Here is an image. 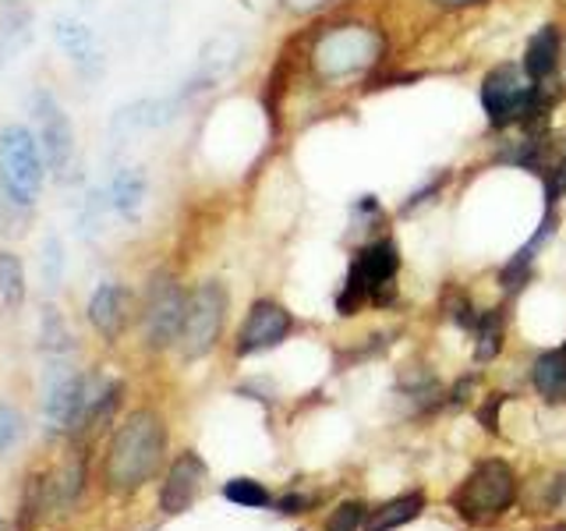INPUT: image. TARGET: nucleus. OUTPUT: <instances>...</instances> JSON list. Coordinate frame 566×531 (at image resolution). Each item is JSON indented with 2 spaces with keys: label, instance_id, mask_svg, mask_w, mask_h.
<instances>
[{
  "label": "nucleus",
  "instance_id": "f257e3e1",
  "mask_svg": "<svg viewBox=\"0 0 566 531\" xmlns=\"http://www.w3.org/2000/svg\"><path fill=\"white\" fill-rule=\"evenodd\" d=\"M164 447H167V433L159 415L153 412L128 415L111 442V457H106V478H111V486L120 492L146 486L156 475V468L164 465Z\"/></svg>",
  "mask_w": 566,
  "mask_h": 531
},
{
  "label": "nucleus",
  "instance_id": "f03ea898",
  "mask_svg": "<svg viewBox=\"0 0 566 531\" xmlns=\"http://www.w3.org/2000/svg\"><path fill=\"white\" fill-rule=\"evenodd\" d=\"M553 100L545 96V85H535L524 67L500 64L482 79V111L492 128H510V124H531L538 121Z\"/></svg>",
  "mask_w": 566,
  "mask_h": 531
},
{
  "label": "nucleus",
  "instance_id": "7ed1b4c3",
  "mask_svg": "<svg viewBox=\"0 0 566 531\" xmlns=\"http://www.w3.org/2000/svg\"><path fill=\"white\" fill-rule=\"evenodd\" d=\"M400 270V256H397V244L382 238V241H368L358 256H354L347 280H344V291L336 298V312L340 315H358L361 305L368 301H382L394 298V277Z\"/></svg>",
  "mask_w": 566,
  "mask_h": 531
},
{
  "label": "nucleus",
  "instance_id": "20e7f679",
  "mask_svg": "<svg viewBox=\"0 0 566 531\" xmlns=\"http://www.w3.org/2000/svg\"><path fill=\"white\" fill-rule=\"evenodd\" d=\"M43 170H46V156L43 146L35 142V135L22 124H11V128L0 132V185L8 188V195L22 206H35L43 191Z\"/></svg>",
  "mask_w": 566,
  "mask_h": 531
},
{
  "label": "nucleus",
  "instance_id": "39448f33",
  "mask_svg": "<svg viewBox=\"0 0 566 531\" xmlns=\"http://www.w3.org/2000/svg\"><path fill=\"white\" fill-rule=\"evenodd\" d=\"M513 492H517L513 471L503 460H485V465H478L468 475V482L453 492V507L457 513H464L468 521H485L513 503Z\"/></svg>",
  "mask_w": 566,
  "mask_h": 531
},
{
  "label": "nucleus",
  "instance_id": "423d86ee",
  "mask_svg": "<svg viewBox=\"0 0 566 531\" xmlns=\"http://www.w3.org/2000/svg\"><path fill=\"white\" fill-rule=\"evenodd\" d=\"M227 319V291L223 283L209 280L199 291L188 294V312H185V326L177 344H181L185 358H206V354L217 347L220 330Z\"/></svg>",
  "mask_w": 566,
  "mask_h": 531
},
{
  "label": "nucleus",
  "instance_id": "0eeeda50",
  "mask_svg": "<svg viewBox=\"0 0 566 531\" xmlns=\"http://www.w3.org/2000/svg\"><path fill=\"white\" fill-rule=\"evenodd\" d=\"M379 53V40L368 25H336L315 46V67L326 79H347L365 71Z\"/></svg>",
  "mask_w": 566,
  "mask_h": 531
},
{
  "label": "nucleus",
  "instance_id": "6e6552de",
  "mask_svg": "<svg viewBox=\"0 0 566 531\" xmlns=\"http://www.w3.org/2000/svg\"><path fill=\"white\" fill-rule=\"evenodd\" d=\"M188 298L177 288V280L170 273H156L149 291H146V309H142V330H146L149 347H170L185 326Z\"/></svg>",
  "mask_w": 566,
  "mask_h": 531
},
{
  "label": "nucleus",
  "instance_id": "1a4fd4ad",
  "mask_svg": "<svg viewBox=\"0 0 566 531\" xmlns=\"http://www.w3.org/2000/svg\"><path fill=\"white\" fill-rule=\"evenodd\" d=\"M35 117H40V138H43L40 146L46 156V167L57 174L61 181H71V177H75V159H78L71 117L64 114V106H57L46 93L35 96Z\"/></svg>",
  "mask_w": 566,
  "mask_h": 531
},
{
  "label": "nucleus",
  "instance_id": "9d476101",
  "mask_svg": "<svg viewBox=\"0 0 566 531\" xmlns=\"http://www.w3.org/2000/svg\"><path fill=\"white\" fill-rule=\"evenodd\" d=\"M96 397H99V389L93 379L78 376V372H67V376H61L46 394V425L50 429H61V433L82 429L88 418V407H93Z\"/></svg>",
  "mask_w": 566,
  "mask_h": 531
},
{
  "label": "nucleus",
  "instance_id": "9b49d317",
  "mask_svg": "<svg viewBox=\"0 0 566 531\" xmlns=\"http://www.w3.org/2000/svg\"><path fill=\"white\" fill-rule=\"evenodd\" d=\"M291 333V312L276 305V301H255L248 312L244 326L238 333V354H259L283 344V336Z\"/></svg>",
  "mask_w": 566,
  "mask_h": 531
},
{
  "label": "nucleus",
  "instance_id": "f8f14e48",
  "mask_svg": "<svg viewBox=\"0 0 566 531\" xmlns=\"http://www.w3.org/2000/svg\"><path fill=\"white\" fill-rule=\"evenodd\" d=\"M206 460L199 454H181L170 465V475H167V482L164 489H159V510L170 513V518H177V513H185L191 510V503L199 500V492H202V482H206Z\"/></svg>",
  "mask_w": 566,
  "mask_h": 531
},
{
  "label": "nucleus",
  "instance_id": "ddd939ff",
  "mask_svg": "<svg viewBox=\"0 0 566 531\" xmlns=\"http://www.w3.org/2000/svg\"><path fill=\"white\" fill-rule=\"evenodd\" d=\"M563 64V40H559V29L556 25H542L535 35L527 40L524 46V75L535 82V85H548L556 79V71Z\"/></svg>",
  "mask_w": 566,
  "mask_h": 531
},
{
  "label": "nucleus",
  "instance_id": "4468645a",
  "mask_svg": "<svg viewBox=\"0 0 566 531\" xmlns=\"http://www.w3.org/2000/svg\"><path fill=\"white\" fill-rule=\"evenodd\" d=\"M53 40H57V46L82 71H88V75H96V71L103 67V53H99V43H96V32L88 29L85 22H78V18H57V22H53Z\"/></svg>",
  "mask_w": 566,
  "mask_h": 531
},
{
  "label": "nucleus",
  "instance_id": "2eb2a0df",
  "mask_svg": "<svg viewBox=\"0 0 566 531\" xmlns=\"http://www.w3.org/2000/svg\"><path fill=\"white\" fill-rule=\"evenodd\" d=\"M88 319L93 326L106 336V341H117L124 330V319H128V294H124L120 283L103 280L96 294L88 298Z\"/></svg>",
  "mask_w": 566,
  "mask_h": 531
},
{
  "label": "nucleus",
  "instance_id": "dca6fc26",
  "mask_svg": "<svg viewBox=\"0 0 566 531\" xmlns=\"http://www.w3.org/2000/svg\"><path fill=\"white\" fill-rule=\"evenodd\" d=\"M149 195V177L142 167H120L111 185H106V206L114 212H120L124 220H138L142 206H146Z\"/></svg>",
  "mask_w": 566,
  "mask_h": 531
},
{
  "label": "nucleus",
  "instance_id": "f3484780",
  "mask_svg": "<svg viewBox=\"0 0 566 531\" xmlns=\"http://www.w3.org/2000/svg\"><path fill=\"white\" fill-rule=\"evenodd\" d=\"M167 121H174V103L170 100H142L132 106H120L111 121L114 135H138L149 128H164Z\"/></svg>",
  "mask_w": 566,
  "mask_h": 531
},
{
  "label": "nucleus",
  "instance_id": "a211bd4d",
  "mask_svg": "<svg viewBox=\"0 0 566 531\" xmlns=\"http://www.w3.org/2000/svg\"><path fill=\"white\" fill-rule=\"evenodd\" d=\"M531 383H535L538 397L545 404H566V358H563V351L538 354L535 368H531Z\"/></svg>",
  "mask_w": 566,
  "mask_h": 531
},
{
  "label": "nucleus",
  "instance_id": "6ab92c4d",
  "mask_svg": "<svg viewBox=\"0 0 566 531\" xmlns=\"http://www.w3.org/2000/svg\"><path fill=\"white\" fill-rule=\"evenodd\" d=\"M421 507H424L421 492H403V496H397V500H389V503L371 510L365 518V528L368 531H394V528H400L407 521H415L421 513Z\"/></svg>",
  "mask_w": 566,
  "mask_h": 531
},
{
  "label": "nucleus",
  "instance_id": "aec40b11",
  "mask_svg": "<svg viewBox=\"0 0 566 531\" xmlns=\"http://www.w3.org/2000/svg\"><path fill=\"white\" fill-rule=\"evenodd\" d=\"M29 43H32V14L29 11H8L0 18V64L14 61Z\"/></svg>",
  "mask_w": 566,
  "mask_h": 531
},
{
  "label": "nucleus",
  "instance_id": "412c9836",
  "mask_svg": "<svg viewBox=\"0 0 566 531\" xmlns=\"http://www.w3.org/2000/svg\"><path fill=\"white\" fill-rule=\"evenodd\" d=\"M238 53H241V43L234 40V35H220V40H212L202 50V82H206V88L238 64Z\"/></svg>",
  "mask_w": 566,
  "mask_h": 531
},
{
  "label": "nucleus",
  "instance_id": "4be33fe9",
  "mask_svg": "<svg viewBox=\"0 0 566 531\" xmlns=\"http://www.w3.org/2000/svg\"><path fill=\"white\" fill-rule=\"evenodd\" d=\"M474 358L492 362L503 351V315L500 312H482L474 323Z\"/></svg>",
  "mask_w": 566,
  "mask_h": 531
},
{
  "label": "nucleus",
  "instance_id": "5701e85b",
  "mask_svg": "<svg viewBox=\"0 0 566 531\" xmlns=\"http://www.w3.org/2000/svg\"><path fill=\"white\" fill-rule=\"evenodd\" d=\"M0 298L8 309H22L25 301V270L11 252H0Z\"/></svg>",
  "mask_w": 566,
  "mask_h": 531
},
{
  "label": "nucleus",
  "instance_id": "b1692460",
  "mask_svg": "<svg viewBox=\"0 0 566 531\" xmlns=\"http://www.w3.org/2000/svg\"><path fill=\"white\" fill-rule=\"evenodd\" d=\"M542 185H545V209H556L566 195V149L548 156L542 167Z\"/></svg>",
  "mask_w": 566,
  "mask_h": 531
},
{
  "label": "nucleus",
  "instance_id": "393cba45",
  "mask_svg": "<svg viewBox=\"0 0 566 531\" xmlns=\"http://www.w3.org/2000/svg\"><path fill=\"white\" fill-rule=\"evenodd\" d=\"M223 496L230 503H241V507H265L270 503V492H265V486L255 482V478H230V482L223 486Z\"/></svg>",
  "mask_w": 566,
  "mask_h": 531
},
{
  "label": "nucleus",
  "instance_id": "a878e982",
  "mask_svg": "<svg viewBox=\"0 0 566 531\" xmlns=\"http://www.w3.org/2000/svg\"><path fill=\"white\" fill-rule=\"evenodd\" d=\"M29 212H32L29 206L14 202L11 195H8V188L0 185V230H4V235H22Z\"/></svg>",
  "mask_w": 566,
  "mask_h": 531
},
{
  "label": "nucleus",
  "instance_id": "bb28decb",
  "mask_svg": "<svg viewBox=\"0 0 566 531\" xmlns=\"http://www.w3.org/2000/svg\"><path fill=\"white\" fill-rule=\"evenodd\" d=\"M61 270H64V244H61V238H46V244H43V280H46V288H57Z\"/></svg>",
  "mask_w": 566,
  "mask_h": 531
},
{
  "label": "nucleus",
  "instance_id": "cd10ccee",
  "mask_svg": "<svg viewBox=\"0 0 566 531\" xmlns=\"http://www.w3.org/2000/svg\"><path fill=\"white\" fill-rule=\"evenodd\" d=\"M361 521H365L361 503H340V507H336L333 518H329L326 531H358Z\"/></svg>",
  "mask_w": 566,
  "mask_h": 531
},
{
  "label": "nucleus",
  "instance_id": "c85d7f7f",
  "mask_svg": "<svg viewBox=\"0 0 566 531\" xmlns=\"http://www.w3.org/2000/svg\"><path fill=\"white\" fill-rule=\"evenodd\" d=\"M18 436H22V415H18L14 407L0 404V454L11 450Z\"/></svg>",
  "mask_w": 566,
  "mask_h": 531
},
{
  "label": "nucleus",
  "instance_id": "c756f323",
  "mask_svg": "<svg viewBox=\"0 0 566 531\" xmlns=\"http://www.w3.org/2000/svg\"><path fill=\"white\" fill-rule=\"evenodd\" d=\"M326 4H333V0H283V8L294 11V14H312V11L326 8Z\"/></svg>",
  "mask_w": 566,
  "mask_h": 531
},
{
  "label": "nucleus",
  "instance_id": "7c9ffc66",
  "mask_svg": "<svg viewBox=\"0 0 566 531\" xmlns=\"http://www.w3.org/2000/svg\"><path fill=\"white\" fill-rule=\"evenodd\" d=\"M301 507H305L301 496H287V500H280V513H301Z\"/></svg>",
  "mask_w": 566,
  "mask_h": 531
},
{
  "label": "nucleus",
  "instance_id": "2f4dec72",
  "mask_svg": "<svg viewBox=\"0 0 566 531\" xmlns=\"http://www.w3.org/2000/svg\"><path fill=\"white\" fill-rule=\"evenodd\" d=\"M439 8H471V4H482V0H436Z\"/></svg>",
  "mask_w": 566,
  "mask_h": 531
},
{
  "label": "nucleus",
  "instance_id": "473e14b6",
  "mask_svg": "<svg viewBox=\"0 0 566 531\" xmlns=\"http://www.w3.org/2000/svg\"><path fill=\"white\" fill-rule=\"evenodd\" d=\"M0 531H8V528H4V521H0Z\"/></svg>",
  "mask_w": 566,
  "mask_h": 531
},
{
  "label": "nucleus",
  "instance_id": "72a5a7b5",
  "mask_svg": "<svg viewBox=\"0 0 566 531\" xmlns=\"http://www.w3.org/2000/svg\"><path fill=\"white\" fill-rule=\"evenodd\" d=\"M563 358H566V347H563Z\"/></svg>",
  "mask_w": 566,
  "mask_h": 531
}]
</instances>
